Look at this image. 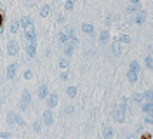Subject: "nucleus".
<instances>
[{"instance_id":"nucleus-30","label":"nucleus","mask_w":153,"mask_h":139,"mask_svg":"<svg viewBox=\"0 0 153 139\" xmlns=\"http://www.w3.org/2000/svg\"><path fill=\"white\" fill-rule=\"evenodd\" d=\"M144 101H153V91H146V92L143 94Z\"/></svg>"},{"instance_id":"nucleus-28","label":"nucleus","mask_w":153,"mask_h":139,"mask_svg":"<svg viewBox=\"0 0 153 139\" xmlns=\"http://www.w3.org/2000/svg\"><path fill=\"white\" fill-rule=\"evenodd\" d=\"M120 44H131V35H127V33H124V35H120Z\"/></svg>"},{"instance_id":"nucleus-24","label":"nucleus","mask_w":153,"mask_h":139,"mask_svg":"<svg viewBox=\"0 0 153 139\" xmlns=\"http://www.w3.org/2000/svg\"><path fill=\"white\" fill-rule=\"evenodd\" d=\"M144 65L148 70H153V57L152 56H144Z\"/></svg>"},{"instance_id":"nucleus-3","label":"nucleus","mask_w":153,"mask_h":139,"mask_svg":"<svg viewBox=\"0 0 153 139\" xmlns=\"http://www.w3.org/2000/svg\"><path fill=\"white\" fill-rule=\"evenodd\" d=\"M113 118L118 123H124L125 122V110L122 108V106H115V110H113Z\"/></svg>"},{"instance_id":"nucleus-34","label":"nucleus","mask_w":153,"mask_h":139,"mask_svg":"<svg viewBox=\"0 0 153 139\" xmlns=\"http://www.w3.org/2000/svg\"><path fill=\"white\" fill-rule=\"evenodd\" d=\"M73 7H75V4H73V0H68L66 4H65V9H66V10H73Z\"/></svg>"},{"instance_id":"nucleus-12","label":"nucleus","mask_w":153,"mask_h":139,"mask_svg":"<svg viewBox=\"0 0 153 139\" xmlns=\"http://www.w3.org/2000/svg\"><path fill=\"white\" fill-rule=\"evenodd\" d=\"M66 33H68V38H70V44H71V45H76L78 38H76V35H75V30H73V28H68Z\"/></svg>"},{"instance_id":"nucleus-17","label":"nucleus","mask_w":153,"mask_h":139,"mask_svg":"<svg viewBox=\"0 0 153 139\" xmlns=\"http://www.w3.org/2000/svg\"><path fill=\"white\" fill-rule=\"evenodd\" d=\"M127 12H129V14H134V12L137 14V12H141V5H139V2H134L132 5H129V7H127Z\"/></svg>"},{"instance_id":"nucleus-19","label":"nucleus","mask_w":153,"mask_h":139,"mask_svg":"<svg viewBox=\"0 0 153 139\" xmlns=\"http://www.w3.org/2000/svg\"><path fill=\"white\" fill-rule=\"evenodd\" d=\"M127 80H129L131 83H136L137 82V73L132 71V70H127Z\"/></svg>"},{"instance_id":"nucleus-9","label":"nucleus","mask_w":153,"mask_h":139,"mask_svg":"<svg viewBox=\"0 0 153 139\" xmlns=\"http://www.w3.org/2000/svg\"><path fill=\"white\" fill-rule=\"evenodd\" d=\"M111 52H113L115 56L122 54V47H120V40H118V38L111 40Z\"/></svg>"},{"instance_id":"nucleus-41","label":"nucleus","mask_w":153,"mask_h":139,"mask_svg":"<svg viewBox=\"0 0 153 139\" xmlns=\"http://www.w3.org/2000/svg\"><path fill=\"white\" fill-rule=\"evenodd\" d=\"M141 139H152V136L150 134H144V136H141Z\"/></svg>"},{"instance_id":"nucleus-14","label":"nucleus","mask_w":153,"mask_h":139,"mask_svg":"<svg viewBox=\"0 0 153 139\" xmlns=\"http://www.w3.org/2000/svg\"><path fill=\"white\" fill-rule=\"evenodd\" d=\"M108 40H110V30L105 28V30L99 33V42H101V44H108Z\"/></svg>"},{"instance_id":"nucleus-40","label":"nucleus","mask_w":153,"mask_h":139,"mask_svg":"<svg viewBox=\"0 0 153 139\" xmlns=\"http://www.w3.org/2000/svg\"><path fill=\"white\" fill-rule=\"evenodd\" d=\"M68 77H70L68 71H61V80H68Z\"/></svg>"},{"instance_id":"nucleus-36","label":"nucleus","mask_w":153,"mask_h":139,"mask_svg":"<svg viewBox=\"0 0 153 139\" xmlns=\"http://www.w3.org/2000/svg\"><path fill=\"white\" fill-rule=\"evenodd\" d=\"M0 139H10V132L5 130V132H0Z\"/></svg>"},{"instance_id":"nucleus-33","label":"nucleus","mask_w":153,"mask_h":139,"mask_svg":"<svg viewBox=\"0 0 153 139\" xmlns=\"http://www.w3.org/2000/svg\"><path fill=\"white\" fill-rule=\"evenodd\" d=\"M120 106H122V108L127 111V110H129V99H127V97H122V103H120Z\"/></svg>"},{"instance_id":"nucleus-29","label":"nucleus","mask_w":153,"mask_h":139,"mask_svg":"<svg viewBox=\"0 0 153 139\" xmlns=\"http://www.w3.org/2000/svg\"><path fill=\"white\" fill-rule=\"evenodd\" d=\"M16 125H18V127H25V125H26L25 118H23V117H19V115H16Z\"/></svg>"},{"instance_id":"nucleus-39","label":"nucleus","mask_w":153,"mask_h":139,"mask_svg":"<svg viewBox=\"0 0 153 139\" xmlns=\"http://www.w3.org/2000/svg\"><path fill=\"white\" fill-rule=\"evenodd\" d=\"M56 21H57V23H59V25H63V23L66 21V18H65L63 14H59V16H57V19H56Z\"/></svg>"},{"instance_id":"nucleus-27","label":"nucleus","mask_w":153,"mask_h":139,"mask_svg":"<svg viewBox=\"0 0 153 139\" xmlns=\"http://www.w3.org/2000/svg\"><path fill=\"white\" fill-rule=\"evenodd\" d=\"M19 21H12V23H10V33H18L19 31Z\"/></svg>"},{"instance_id":"nucleus-15","label":"nucleus","mask_w":153,"mask_h":139,"mask_svg":"<svg viewBox=\"0 0 153 139\" xmlns=\"http://www.w3.org/2000/svg\"><path fill=\"white\" fill-rule=\"evenodd\" d=\"M141 108H143L144 115H150V113H153V101H144L143 104H141Z\"/></svg>"},{"instance_id":"nucleus-8","label":"nucleus","mask_w":153,"mask_h":139,"mask_svg":"<svg viewBox=\"0 0 153 139\" xmlns=\"http://www.w3.org/2000/svg\"><path fill=\"white\" fill-rule=\"evenodd\" d=\"M57 40H59V44H61L63 47L70 45V38H68L66 31H59V33H57Z\"/></svg>"},{"instance_id":"nucleus-10","label":"nucleus","mask_w":153,"mask_h":139,"mask_svg":"<svg viewBox=\"0 0 153 139\" xmlns=\"http://www.w3.org/2000/svg\"><path fill=\"white\" fill-rule=\"evenodd\" d=\"M38 97H40V99H47V97H49L47 83H42V85L38 87Z\"/></svg>"},{"instance_id":"nucleus-38","label":"nucleus","mask_w":153,"mask_h":139,"mask_svg":"<svg viewBox=\"0 0 153 139\" xmlns=\"http://www.w3.org/2000/svg\"><path fill=\"white\" fill-rule=\"evenodd\" d=\"M73 111H75V108H73V106H66V108H65V113H66V115H71Z\"/></svg>"},{"instance_id":"nucleus-1","label":"nucleus","mask_w":153,"mask_h":139,"mask_svg":"<svg viewBox=\"0 0 153 139\" xmlns=\"http://www.w3.org/2000/svg\"><path fill=\"white\" fill-rule=\"evenodd\" d=\"M30 103H31V94H30V91H23V96L19 99V110L26 111L30 108Z\"/></svg>"},{"instance_id":"nucleus-22","label":"nucleus","mask_w":153,"mask_h":139,"mask_svg":"<svg viewBox=\"0 0 153 139\" xmlns=\"http://www.w3.org/2000/svg\"><path fill=\"white\" fill-rule=\"evenodd\" d=\"M49 14H51V7H49V5H42V7H40V16H42V18H47Z\"/></svg>"},{"instance_id":"nucleus-44","label":"nucleus","mask_w":153,"mask_h":139,"mask_svg":"<svg viewBox=\"0 0 153 139\" xmlns=\"http://www.w3.org/2000/svg\"><path fill=\"white\" fill-rule=\"evenodd\" d=\"M0 120H2V117H0Z\"/></svg>"},{"instance_id":"nucleus-5","label":"nucleus","mask_w":153,"mask_h":139,"mask_svg":"<svg viewBox=\"0 0 153 139\" xmlns=\"http://www.w3.org/2000/svg\"><path fill=\"white\" fill-rule=\"evenodd\" d=\"M26 56L28 57H35L37 56V40L26 42Z\"/></svg>"},{"instance_id":"nucleus-18","label":"nucleus","mask_w":153,"mask_h":139,"mask_svg":"<svg viewBox=\"0 0 153 139\" xmlns=\"http://www.w3.org/2000/svg\"><path fill=\"white\" fill-rule=\"evenodd\" d=\"M82 31H84L85 35H94V26H92L91 23H84V25H82Z\"/></svg>"},{"instance_id":"nucleus-20","label":"nucleus","mask_w":153,"mask_h":139,"mask_svg":"<svg viewBox=\"0 0 153 139\" xmlns=\"http://www.w3.org/2000/svg\"><path fill=\"white\" fill-rule=\"evenodd\" d=\"M16 115H18L16 111H9V113H7V117H5V118H7V122H9V123H12V125H16Z\"/></svg>"},{"instance_id":"nucleus-43","label":"nucleus","mask_w":153,"mask_h":139,"mask_svg":"<svg viewBox=\"0 0 153 139\" xmlns=\"http://www.w3.org/2000/svg\"><path fill=\"white\" fill-rule=\"evenodd\" d=\"M125 139H132V138H125Z\"/></svg>"},{"instance_id":"nucleus-31","label":"nucleus","mask_w":153,"mask_h":139,"mask_svg":"<svg viewBox=\"0 0 153 139\" xmlns=\"http://www.w3.org/2000/svg\"><path fill=\"white\" fill-rule=\"evenodd\" d=\"M66 94L70 96V97H75V96H76V87H68Z\"/></svg>"},{"instance_id":"nucleus-35","label":"nucleus","mask_w":153,"mask_h":139,"mask_svg":"<svg viewBox=\"0 0 153 139\" xmlns=\"http://www.w3.org/2000/svg\"><path fill=\"white\" fill-rule=\"evenodd\" d=\"M23 77H25L26 80H31V78H33V71H31V70H26V71L23 73Z\"/></svg>"},{"instance_id":"nucleus-7","label":"nucleus","mask_w":153,"mask_h":139,"mask_svg":"<svg viewBox=\"0 0 153 139\" xmlns=\"http://www.w3.org/2000/svg\"><path fill=\"white\" fill-rule=\"evenodd\" d=\"M57 103H59V96H57L56 92H52V94H49V97H47V108H54Z\"/></svg>"},{"instance_id":"nucleus-2","label":"nucleus","mask_w":153,"mask_h":139,"mask_svg":"<svg viewBox=\"0 0 153 139\" xmlns=\"http://www.w3.org/2000/svg\"><path fill=\"white\" fill-rule=\"evenodd\" d=\"M42 122H44V125H52L54 123V111L51 110V108H47V110L44 111V115H42Z\"/></svg>"},{"instance_id":"nucleus-21","label":"nucleus","mask_w":153,"mask_h":139,"mask_svg":"<svg viewBox=\"0 0 153 139\" xmlns=\"http://www.w3.org/2000/svg\"><path fill=\"white\" fill-rule=\"evenodd\" d=\"M68 66H70V63H68V57L59 59V68H61L63 71H68Z\"/></svg>"},{"instance_id":"nucleus-26","label":"nucleus","mask_w":153,"mask_h":139,"mask_svg":"<svg viewBox=\"0 0 153 139\" xmlns=\"http://www.w3.org/2000/svg\"><path fill=\"white\" fill-rule=\"evenodd\" d=\"M132 101L136 103V104H143V103H144L143 94H134V96H132Z\"/></svg>"},{"instance_id":"nucleus-4","label":"nucleus","mask_w":153,"mask_h":139,"mask_svg":"<svg viewBox=\"0 0 153 139\" xmlns=\"http://www.w3.org/2000/svg\"><path fill=\"white\" fill-rule=\"evenodd\" d=\"M5 51H7V54L9 56H18L19 54V44L16 42V40H10V42H7Z\"/></svg>"},{"instance_id":"nucleus-37","label":"nucleus","mask_w":153,"mask_h":139,"mask_svg":"<svg viewBox=\"0 0 153 139\" xmlns=\"http://www.w3.org/2000/svg\"><path fill=\"white\" fill-rule=\"evenodd\" d=\"M33 130H35V132H40V130H42V123H40V122H35V123H33Z\"/></svg>"},{"instance_id":"nucleus-23","label":"nucleus","mask_w":153,"mask_h":139,"mask_svg":"<svg viewBox=\"0 0 153 139\" xmlns=\"http://www.w3.org/2000/svg\"><path fill=\"white\" fill-rule=\"evenodd\" d=\"M73 51H75V45H71V44L66 45L65 47V56H66V57H71V56H73Z\"/></svg>"},{"instance_id":"nucleus-6","label":"nucleus","mask_w":153,"mask_h":139,"mask_svg":"<svg viewBox=\"0 0 153 139\" xmlns=\"http://www.w3.org/2000/svg\"><path fill=\"white\" fill-rule=\"evenodd\" d=\"M18 68H19L18 63H10V65L7 66V73H5V75H7V78H9V80L16 77V73H18Z\"/></svg>"},{"instance_id":"nucleus-25","label":"nucleus","mask_w":153,"mask_h":139,"mask_svg":"<svg viewBox=\"0 0 153 139\" xmlns=\"http://www.w3.org/2000/svg\"><path fill=\"white\" fill-rule=\"evenodd\" d=\"M129 70H132V71H136V73L139 75V71H141V66H139V63H137V61H132V63H131V66H129Z\"/></svg>"},{"instance_id":"nucleus-42","label":"nucleus","mask_w":153,"mask_h":139,"mask_svg":"<svg viewBox=\"0 0 153 139\" xmlns=\"http://www.w3.org/2000/svg\"><path fill=\"white\" fill-rule=\"evenodd\" d=\"M2 21H4V16H2V12H0V28H2Z\"/></svg>"},{"instance_id":"nucleus-11","label":"nucleus","mask_w":153,"mask_h":139,"mask_svg":"<svg viewBox=\"0 0 153 139\" xmlns=\"http://www.w3.org/2000/svg\"><path fill=\"white\" fill-rule=\"evenodd\" d=\"M113 136H115V130L110 125H105L103 127V139H113Z\"/></svg>"},{"instance_id":"nucleus-13","label":"nucleus","mask_w":153,"mask_h":139,"mask_svg":"<svg viewBox=\"0 0 153 139\" xmlns=\"http://www.w3.org/2000/svg\"><path fill=\"white\" fill-rule=\"evenodd\" d=\"M144 21H146V12H144V10L137 12V14L134 16V23H137V25H144Z\"/></svg>"},{"instance_id":"nucleus-16","label":"nucleus","mask_w":153,"mask_h":139,"mask_svg":"<svg viewBox=\"0 0 153 139\" xmlns=\"http://www.w3.org/2000/svg\"><path fill=\"white\" fill-rule=\"evenodd\" d=\"M30 25H33V21H31L28 16H23V18H19V26L23 28V30H25V28H28Z\"/></svg>"},{"instance_id":"nucleus-32","label":"nucleus","mask_w":153,"mask_h":139,"mask_svg":"<svg viewBox=\"0 0 153 139\" xmlns=\"http://www.w3.org/2000/svg\"><path fill=\"white\" fill-rule=\"evenodd\" d=\"M144 123H146V125H152V123H153V113L144 115Z\"/></svg>"}]
</instances>
